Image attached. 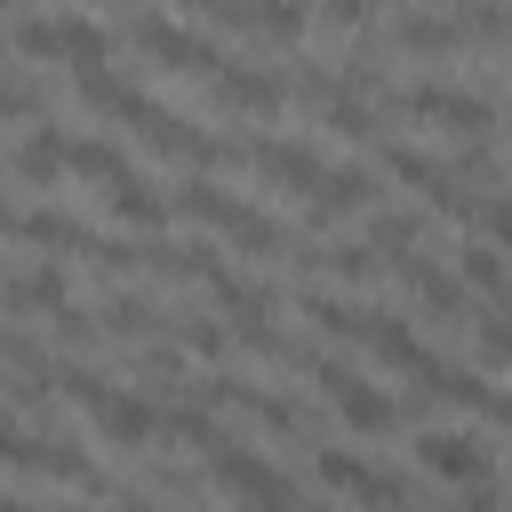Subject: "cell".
Returning a JSON list of instances; mask_svg holds the SVG:
<instances>
[{"instance_id":"8d00e7d4","label":"cell","mask_w":512,"mask_h":512,"mask_svg":"<svg viewBox=\"0 0 512 512\" xmlns=\"http://www.w3.org/2000/svg\"><path fill=\"white\" fill-rule=\"evenodd\" d=\"M176 8H208V0H176Z\"/></svg>"},{"instance_id":"9a60e30c","label":"cell","mask_w":512,"mask_h":512,"mask_svg":"<svg viewBox=\"0 0 512 512\" xmlns=\"http://www.w3.org/2000/svg\"><path fill=\"white\" fill-rule=\"evenodd\" d=\"M0 304L8 312H56V304H72V272L64 264H24L16 280H0Z\"/></svg>"},{"instance_id":"5b68a950","label":"cell","mask_w":512,"mask_h":512,"mask_svg":"<svg viewBox=\"0 0 512 512\" xmlns=\"http://www.w3.org/2000/svg\"><path fill=\"white\" fill-rule=\"evenodd\" d=\"M128 40H136L144 56H160L168 72H200V80H208V72L224 64V48H216L208 32H184V24H168L160 8H136V16H128Z\"/></svg>"},{"instance_id":"60d3db41","label":"cell","mask_w":512,"mask_h":512,"mask_svg":"<svg viewBox=\"0 0 512 512\" xmlns=\"http://www.w3.org/2000/svg\"><path fill=\"white\" fill-rule=\"evenodd\" d=\"M64 512H80V504H64Z\"/></svg>"},{"instance_id":"836d02e7","label":"cell","mask_w":512,"mask_h":512,"mask_svg":"<svg viewBox=\"0 0 512 512\" xmlns=\"http://www.w3.org/2000/svg\"><path fill=\"white\" fill-rule=\"evenodd\" d=\"M112 512H160L152 488H112Z\"/></svg>"},{"instance_id":"d590c367","label":"cell","mask_w":512,"mask_h":512,"mask_svg":"<svg viewBox=\"0 0 512 512\" xmlns=\"http://www.w3.org/2000/svg\"><path fill=\"white\" fill-rule=\"evenodd\" d=\"M0 240H16V208L8 200H0Z\"/></svg>"},{"instance_id":"f35d334b","label":"cell","mask_w":512,"mask_h":512,"mask_svg":"<svg viewBox=\"0 0 512 512\" xmlns=\"http://www.w3.org/2000/svg\"><path fill=\"white\" fill-rule=\"evenodd\" d=\"M296 512H328V504H296Z\"/></svg>"},{"instance_id":"4316f807","label":"cell","mask_w":512,"mask_h":512,"mask_svg":"<svg viewBox=\"0 0 512 512\" xmlns=\"http://www.w3.org/2000/svg\"><path fill=\"white\" fill-rule=\"evenodd\" d=\"M72 80H80V104H88V112H104V120H120V112H128V96H136V80H120L112 64H88V72H72Z\"/></svg>"},{"instance_id":"7c38bea8","label":"cell","mask_w":512,"mask_h":512,"mask_svg":"<svg viewBox=\"0 0 512 512\" xmlns=\"http://www.w3.org/2000/svg\"><path fill=\"white\" fill-rule=\"evenodd\" d=\"M32 472H48V480H64V488H80V496H112V480L96 472V456H88L72 432H32Z\"/></svg>"},{"instance_id":"52a82bcc","label":"cell","mask_w":512,"mask_h":512,"mask_svg":"<svg viewBox=\"0 0 512 512\" xmlns=\"http://www.w3.org/2000/svg\"><path fill=\"white\" fill-rule=\"evenodd\" d=\"M384 48H400V56H456V48H472V32H464V16L448 8H400L392 24H384Z\"/></svg>"},{"instance_id":"cb8c5ba5","label":"cell","mask_w":512,"mask_h":512,"mask_svg":"<svg viewBox=\"0 0 512 512\" xmlns=\"http://www.w3.org/2000/svg\"><path fill=\"white\" fill-rule=\"evenodd\" d=\"M104 56H112V32H104V24H88V16H56V64L88 72V64H104Z\"/></svg>"},{"instance_id":"6da1fadb","label":"cell","mask_w":512,"mask_h":512,"mask_svg":"<svg viewBox=\"0 0 512 512\" xmlns=\"http://www.w3.org/2000/svg\"><path fill=\"white\" fill-rule=\"evenodd\" d=\"M384 112H400V120H440V128L464 136V144L496 136V96H488V88H456V80H400V88H384Z\"/></svg>"},{"instance_id":"8992f818","label":"cell","mask_w":512,"mask_h":512,"mask_svg":"<svg viewBox=\"0 0 512 512\" xmlns=\"http://www.w3.org/2000/svg\"><path fill=\"white\" fill-rule=\"evenodd\" d=\"M408 448H416V464H424V472H440V480H496V448H488V432L424 424Z\"/></svg>"},{"instance_id":"e0dca14e","label":"cell","mask_w":512,"mask_h":512,"mask_svg":"<svg viewBox=\"0 0 512 512\" xmlns=\"http://www.w3.org/2000/svg\"><path fill=\"white\" fill-rule=\"evenodd\" d=\"M328 400H336V416H344L352 432H392V424H400V400H392L384 384H368V376H344Z\"/></svg>"},{"instance_id":"4dcf8cb0","label":"cell","mask_w":512,"mask_h":512,"mask_svg":"<svg viewBox=\"0 0 512 512\" xmlns=\"http://www.w3.org/2000/svg\"><path fill=\"white\" fill-rule=\"evenodd\" d=\"M0 464H8V472H24V464H32V432H24V416H16V408H0Z\"/></svg>"},{"instance_id":"2e32d148","label":"cell","mask_w":512,"mask_h":512,"mask_svg":"<svg viewBox=\"0 0 512 512\" xmlns=\"http://www.w3.org/2000/svg\"><path fill=\"white\" fill-rule=\"evenodd\" d=\"M296 304H304V320H312L320 336H360V344H368V328H376V312H384V304H352V296H336V288H304Z\"/></svg>"},{"instance_id":"4fadbf2b","label":"cell","mask_w":512,"mask_h":512,"mask_svg":"<svg viewBox=\"0 0 512 512\" xmlns=\"http://www.w3.org/2000/svg\"><path fill=\"white\" fill-rule=\"evenodd\" d=\"M104 208L136 232V240H152V232H168V192L152 184V176H136V168H120L112 184H104Z\"/></svg>"},{"instance_id":"44dd1931","label":"cell","mask_w":512,"mask_h":512,"mask_svg":"<svg viewBox=\"0 0 512 512\" xmlns=\"http://www.w3.org/2000/svg\"><path fill=\"white\" fill-rule=\"evenodd\" d=\"M8 168H16L24 184H56V176H64V128H24L16 152H8Z\"/></svg>"},{"instance_id":"ac0fdd59","label":"cell","mask_w":512,"mask_h":512,"mask_svg":"<svg viewBox=\"0 0 512 512\" xmlns=\"http://www.w3.org/2000/svg\"><path fill=\"white\" fill-rule=\"evenodd\" d=\"M16 240H32V248H56V256H64V248L80 256V248H88V224H80L72 208H16Z\"/></svg>"},{"instance_id":"b9f144b4","label":"cell","mask_w":512,"mask_h":512,"mask_svg":"<svg viewBox=\"0 0 512 512\" xmlns=\"http://www.w3.org/2000/svg\"><path fill=\"white\" fill-rule=\"evenodd\" d=\"M0 384H8V376H0Z\"/></svg>"},{"instance_id":"1f68e13d","label":"cell","mask_w":512,"mask_h":512,"mask_svg":"<svg viewBox=\"0 0 512 512\" xmlns=\"http://www.w3.org/2000/svg\"><path fill=\"white\" fill-rule=\"evenodd\" d=\"M432 512H504V496H496V480H464V488L440 496Z\"/></svg>"},{"instance_id":"8fae6325","label":"cell","mask_w":512,"mask_h":512,"mask_svg":"<svg viewBox=\"0 0 512 512\" xmlns=\"http://www.w3.org/2000/svg\"><path fill=\"white\" fill-rule=\"evenodd\" d=\"M392 272H400V280L416 288V304H424V312H440V320H480L472 288H464V280H456V272H448L440 256H424V248H416V256H400Z\"/></svg>"},{"instance_id":"d4e9b609","label":"cell","mask_w":512,"mask_h":512,"mask_svg":"<svg viewBox=\"0 0 512 512\" xmlns=\"http://www.w3.org/2000/svg\"><path fill=\"white\" fill-rule=\"evenodd\" d=\"M232 248H240V256H288V248H296V232H288L272 208H256V200H248V208H240V224H232Z\"/></svg>"},{"instance_id":"5bb4252c","label":"cell","mask_w":512,"mask_h":512,"mask_svg":"<svg viewBox=\"0 0 512 512\" xmlns=\"http://www.w3.org/2000/svg\"><path fill=\"white\" fill-rule=\"evenodd\" d=\"M368 352H376L384 368H400V376H424V368L440 360V352L416 336V320H408V312H376V328H368Z\"/></svg>"},{"instance_id":"ab89813d","label":"cell","mask_w":512,"mask_h":512,"mask_svg":"<svg viewBox=\"0 0 512 512\" xmlns=\"http://www.w3.org/2000/svg\"><path fill=\"white\" fill-rule=\"evenodd\" d=\"M0 8H16V0H0Z\"/></svg>"},{"instance_id":"484cf974","label":"cell","mask_w":512,"mask_h":512,"mask_svg":"<svg viewBox=\"0 0 512 512\" xmlns=\"http://www.w3.org/2000/svg\"><path fill=\"white\" fill-rule=\"evenodd\" d=\"M64 168H72V176H88V184H112L128 160H120V144H112V136H64Z\"/></svg>"},{"instance_id":"83f0119b","label":"cell","mask_w":512,"mask_h":512,"mask_svg":"<svg viewBox=\"0 0 512 512\" xmlns=\"http://www.w3.org/2000/svg\"><path fill=\"white\" fill-rule=\"evenodd\" d=\"M304 24H312V0H256V40H304Z\"/></svg>"},{"instance_id":"d6a6232c","label":"cell","mask_w":512,"mask_h":512,"mask_svg":"<svg viewBox=\"0 0 512 512\" xmlns=\"http://www.w3.org/2000/svg\"><path fill=\"white\" fill-rule=\"evenodd\" d=\"M48 96H40V80H0V120H32Z\"/></svg>"},{"instance_id":"277c9868","label":"cell","mask_w":512,"mask_h":512,"mask_svg":"<svg viewBox=\"0 0 512 512\" xmlns=\"http://www.w3.org/2000/svg\"><path fill=\"white\" fill-rule=\"evenodd\" d=\"M80 408L96 416V432H104L112 448H152V440H160V408H152L144 392L112 384V376H96V384L80 392Z\"/></svg>"},{"instance_id":"f546056e","label":"cell","mask_w":512,"mask_h":512,"mask_svg":"<svg viewBox=\"0 0 512 512\" xmlns=\"http://www.w3.org/2000/svg\"><path fill=\"white\" fill-rule=\"evenodd\" d=\"M384 16V0H320V24L328 32H368Z\"/></svg>"},{"instance_id":"f1b7e54d","label":"cell","mask_w":512,"mask_h":512,"mask_svg":"<svg viewBox=\"0 0 512 512\" xmlns=\"http://www.w3.org/2000/svg\"><path fill=\"white\" fill-rule=\"evenodd\" d=\"M328 128L352 136V144H368V136L384 128V104H368V96H328Z\"/></svg>"},{"instance_id":"74e56055","label":"cell","mask_w":512,"mask_h":512,"mask_svg":"<svg viewBox=\"0 0 512 512\" xmlns=\"http://www.w3.org/2000/svg\"><path fill=\"white\" fill-rule=\"evenodd\" d=\"M120 8H152V0H120Z\"/></svg>"},{"instance_id":"3957f363","label":"cell","mask_w":512,"mask_h":512,"mask_svg":"<svg viewBox=\"0 0 512 512\" xmlns=\"http://www.w3.org/2000/svg\"><path fill=\"white\" fill-rule=\"evenodd\" d=\"M208 472L240 496V512H296L304 496H296V480L264 456V448H248V440H224V448H208Z\"/></svg>"},{"instance_id":"9c48e42d","label":"cell","mask_w":512,"mask_h":512,"mask_svg":"<svg viewBox=\"0 0 512 512\" xmlns=\"http://www.w3.org/2000/svg\"><path fill=\"white\" fill-rule=\"evenodd\" d=\"M240 168H264L280 192H296V200H304V192H312V176H320L328 160H320L304 136H256V144H240Z\"/></svg>"},{"instance_id":"7402d4cb","label":"cell","mask_w":512,"mask_h":512,"mask_svg":"<svg viewBox=\"0 0 512 512\" xmlns=\"http://www.w3.org/2000/svg\"><path fill=\"white\" fill-rule=\"evenodd\" d=\"M176 208H184V216H208V224H224V232H232L248 200H232V192H224L216 176H184V184L168 192V216H176Z\"/></svg>"},{"instance_id":"ffe728a7","label":"cell","mask_w":512,"mask_h":512,"mask_svg":"<svg viewBox=\"0 0 512 512\" xmlns=\"http://www.w3.org/2000/svg\"><path fill=\"white\" fill-rule=\"evenodd\" d=\"M96 328H104V336H128V344H144V336H160V296H144V288H120V296H104Z\"/></svg>"},{"instance_id":"603a6c76","label":"cell","mask_w":512,"mask_h":512,"mask_svg":"<svg viewBox=\"0 0 512 512\" xmlns=\"http://www.w3.org/2000/svg\"><path fill=\"white\" fill-rule=\"evenodd\" d=\"M368 248H376L384 264L416 256V248H424V216H416V208H376V216H368Z\"/></svg>"},{"instance_id":"7a4b0ae2","label":"cell","mask_w":512,"mask_h":512,"mask_svg":"<svg viewBox=\"0 0 512 512\" xmlns=\"http://www.w3.org/2000/svg\"><path fill=\"white\" fill-rule=\"evenodd\" d=\"M312 472H320V488H336V496H352L368 512H424L432 504L408 472H384V464H368L352 448H312Z\"/></svg>"},{"instance_id":"ba28073f","label":"cell","mask_w":512,"mask_h":512,"mask_svg":"<svg viewBox=\"0 0 512 512\" xmlns=\"http://www.w3.org/2000/svg\"><path fill=\"white\" fill-rule=\"evenodd\" d=\"M208 88H216L224 112H248V120H272V112L288 104V88H280L272 64H232V56H224V64L208 72Z\"/></svg>"},{"instance_id":"30bf717a","label":"cell","mask_w":512,"mask_h":512,"mask_svg":"<svg viewBox=\"0 0 512 512\" xmlns=\"http://www.w3.org/2000/svg\"><path fill=\"white\" fill-rule=\"evenodd\" d=\"M376 192H384V176L344 160V168H320V176H312V192H304V216H312V224H344V216H352V208H368Z\"/></svg>"},{"instance_id":"e575fe53","label":"cell","mask_w":512,"mask_h":512,"mask_svg":"<svg viewBox=\"0 0 512 512\" xmlns=\"http://www.w3.org/2000/svg\"><path fill=\"white\" fill-rule=\"evenodd\" d=\"M0 512H40V504H24L16 488H0Z\"/></svg>"},{"instance_id":"d6986e66","label":"cell","mask_w":512,"mask_h":512,"mask_svg":"<svg viewBox=\"0 0 512 512\" xmlns=\"http://www.w3.org/2000/svg\"><path fill=\"white\" fill-rule=\"evenodd\" d=\"M448 272H456V280H464L480 304H496V296H504V248H496L488 232H472V240L456 248V264H448Z\"/></svg>"}]
</instances>
